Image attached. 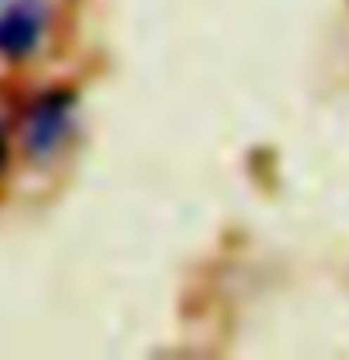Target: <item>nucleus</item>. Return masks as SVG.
Returning a JSON list of instances; mask_svg holds the SVG:
<instances>
[{
	"mask_svg": "<svg viewBox=\"0 0 349 360\" xmlns=\"http://www.w3.org/2000/svg\"><path fill=\"white\" fill-rule=\"evenodd\" d=\"M72 105H75L72 90H53V94H45L38 105L27 112V150H30V158L49 154L53 146L61 143V135L68 131V124H72Z\"/></svg>",
	"mask_w": 349,
	"mask_h": 360,
	"instance_id": "1",
	"label": "nucleus"
},
{
	"mask_svg": "<svg viewBox=\"0 0 349 360\" xmlns=\"http://www.w3.org/2000/svg\"><path fill=\"white\" fill-rule=\"evenodd\" d=\"M42 22H45V11L38 0H19L15 8H8L0 15V53L4 56H27L42 38Z\"/></svg>",
	"mask_w": 349,
	"mask_h": 360,
	"instance_id": "2",
	"label": "nucleus"
},
{
	"mask_svg": "<svg viewBox=\"0 0 349 360\" xmlns=\"http://www.w3.org/2000/svg\"><path fill=\"white\" fill-rule=\"evenodd\" d=\"M4 158H8V150H4V131H0V165H4Z\"/></svg>",
	"mask_w": 349,
	"mask_h": 360,
	"instance_id": "3",
	"label": "nucleus"
}]
</instances>
